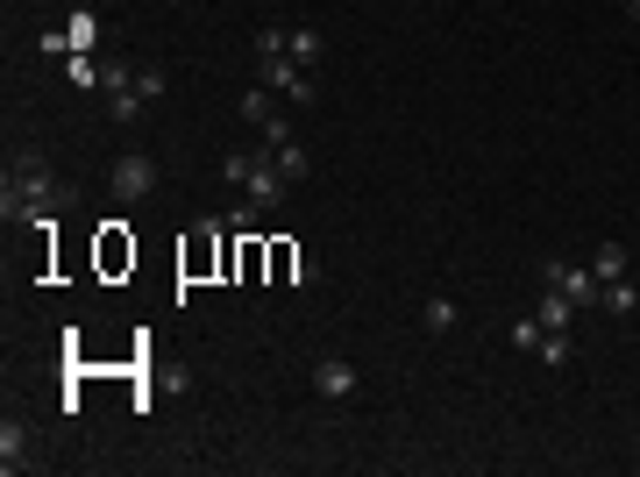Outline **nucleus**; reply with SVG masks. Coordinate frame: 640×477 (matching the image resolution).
<instances>
[{"instance_id":"2eb2a0df","label":"nucleus","mask_w":640,"mask_h":477,"mask_svg":"<svg viewBox=\"0 0 640 477\" xmlns=\"http://www.w3.org/2000/svg\"><path fill=\"white\" fill-rule=\"evenodd\" d=\"M570 342L576 335H541V350H533V356H541V364H570Z\"/></svg>"},{"instance_id":"f257e3e1","label":"nucleus","mask_w":640,"mask_h":477,"mask_svg":"<svg viewBox=\"0 0 640 477\" xmlns=\"http://www.w3.org/2000/svg\"><path fill=\"white\" fill-rule=\"evenodd\" d=\"M57 200H65V186H57L51 157H43V151H14L8 157V186H0V214H8V221H51Z\"/></svg>"},{"instance_id":"f03ea898","label":"nucleus","mask_w":640,"mask_h":477,"mask_svg":"<svg viewBox=\"0 0 640 477\" xmlns=\"http://www.w3.org/2000/svg\"><path fill=\"white\" fill-rule=\"evenodd\" d=\"M221 178H228V186H235L242 200L256 207V214H271V207H278L285 192H293V178L278 171L271 143H256V151H228V157H221Z\"/></svg>"},{"instance_id":"9b49d317","label":"nucleus","mask_w":640,"mask_h":477,"mask_svg":"<svg viewBox=\"0 0 640 477\" xmlns=\"http://www.w3.org/2000/svg\"><path fill=\"white\" fill-rule=\"evenodd\" d=\"M242 122H250V129L278 122V108H271V86H250V93H242Z\"/></svg>"},{"instance_id":"0eeeda50","label":"nucleus","mask_w":640,"mask_h":477,"mask_svg":"<svg viewBox=\"0 0 640 477\" xmlns=\"http://www.w3.org/2000/svg\"><path fill=\"white\" fill-rule=\"evenodd\" d=\"M29 464H36V456H29V428L8 413V421H0V470H29Z\"/></svg>"},{"instance_id":"ddd939ff","label":"nucleus","mask_w":640,"mask_h":477,"mask_svg":"<svg viewBox=\"0 0 640 477\" xmlns=\"http://www.w3.org/2000/svg\"><path fill=\"white\" fill-rule=\"evenodd\" d=\"M449 328H455V300L434 292V300H427V335H449Z\"/></svg>"},{"instance_id":"39448f33","label":"nucleus","mask_w":640,"mask_h":477,"mask_svg":"<svg viewBox=\"0 0 640 477\" xmlns=\"http://www.w3.org/2000/svg\"><path fill=\"white\" fill-rule=\"evenodd\" d=\"M107 186H114V200H150V192H157V164H150L143 151H129V157H114Z\"/></svg>"},{"instance_id":"4468645a","label":"nucleus","mask_w":640,"mask_h":477,"mask_svg":"<svg viewBox=\"0 0 640 477\" xmlns=\"http://www.w3.org/2000/svg\"><path fill=\"white\" fill-rule=\"evenodd\" d=\"M541 335H548L541 314H520V321H512V342H520V350H541Z\"/></svg>"},{"instance_id":"1a4fd4ad","label":"nucleus","mask_w":640,"mask_h":477,"mask_svg":"<svg viewBox=\"0 0 640 477\" xmlns=\"http://www.w3.org/2000/svg\"><path fill=\"white\" fill-rule=\"evenodd\" d=\"M271 157H278V171L293 178V186H307V178H313V157H307V143H299V136H293V143H278Z\"/></svg>"},{"instance_id":"423d86ee","label":"nucleus","mask_w":640,"mask_h":477,"mask_svg":"<svg viewBox=\"0 0 640 477\" xmlns=\"http://www.w3.org/2000/svg\"><path fill=\"white\" fill-rule=\"evenodd\" d=\"M313 392H320V399H349V392H356V364H342V356H320V364H313Z\"/></svg>"},{"instance_id":"9d476101","label":"nucleus","mask_w":640,"mask_h":477,"mask_svg":"<svg viewBox=\"0 0 640 477\" xmlns=\"http://www.w3.org/2000/svg\"><path fill=\"white\" fill-rule=\"evenodd\" d=\"M591 271H598V286L627 278V243H598V249H591Z\"/></svg>"},{"instance_id":"dca6fc26","label":"nucleus","mask_w":640,"mask_h":477,"mask_svg":"<svg viewBox=\"0 0 640 477\" xmlns=\"http://www.w3.org/2000/svg\"><path fill=\"white\" fill-rule=\"evenodd\" d=\"M627 22H640V0H627Z\"/></svg>"},{"instance_id":"f8f14e48","label":"nucleus","mask_w":640,"mask_h":477,"mask_svg":"<svg viewBox=\"0 0 640 477\" xmlns=\"http://www.w3.org/2000/svg\"><path fill=\"white\" fill-rule=\"evenodd\" d=\"M598 307H605V314H619V321H627V314H633V307H640V292L627 286V278H613V286H605V292H598Z\"/></svg>"},{"instance_id":"6e6552de","label":"nucleus","mask_w":640,"mask_h":477,"mask_svg":"<svg viewBox=\"0 0 640 477\" xmlns=\"http://www.w3.org/2000/svg\"><path fill=\"white\" fill-rule=\"evenodd\" d=\"M320 51H328V43H320V29L313 22H299V29H285V57H299V65H320Z\"/></svg>"},{"instance_id":"20e7f679","label":"nucleus","mask_w":640,"mask_h":477,"mask_svg":"<svg viewBox=\"0 0 640 477\" xmlns=\"http://www.w3.org/2000/svg\"><path fill=\"white\" fill-rule=\"evenodd\" d=\"M541 286H555L562 300H576V307H598V271H591V264H570V257H548L541 264Z\"/></svg>"},{"instance_id":"7ed1b4c3","label":"nucleus","mask_w":640,"mask_h":477,"mask_svg":"<svg viewBox=\"0 0 640 477\" xmlns=\"http://www.w3.org/2000/svg\"><path fill=\"white\" fill-rule=\"evenodd\" d=\"M256 86L285 93L293 108H313V71L299 57H285V29H256Z\"/></svg>"}]
</instances>
